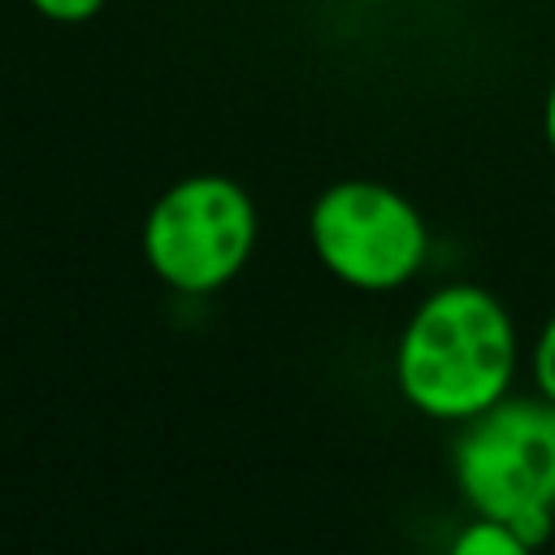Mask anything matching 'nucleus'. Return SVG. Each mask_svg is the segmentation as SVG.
<instances>
[{
    "label": "nucleus",
    "instance_id": "7",
    "mask_svg": "<svg viewBox=\"0 0 555 555\" xmlns=\"http://www.w3.org/2000/svg\"><path fill=\"white\" fill-rule=\"evenodd\" d=\"M30 9L35 13H43L48 22H87V17H95L100 9H104V0H30Z\"/></svg>",
    "mask_w": 555,
    "mask_h": 555
},
{
    "label": "nucleus",
    "instance_id": "9",
    "mask_svg": "<svg viewBox=\"0 0 555 555\" xmlns=\"http://www.w3.org/2000/svg\"><path fill=\"white\" fill-rule=\"evenodd\" d=\"M369 4H386V0H369Z\"/></svg>",
    "mask_w": 555,
    "mask_h": 555
},
{
    "label": "nucleus",
    "instance_id": "2",
    "mask_svg": "<svg viewBox=\"0 0 555 555\" xmlns=\"http://www.w3.org/2000/svg\"><path fill=\"white\" fill-rule=\"evenodd\" d=\"M455 486L477 516L507 520L529 546L555 520V399H499L455 438Z\"/></svg>",
    "mask_w": 555,
    "mask_h": 555
},
{
    "label": "nucleus",
    "instance_id": "5",
    "mask_svg": "<svg viewBox=\"0 0 555 555\" xmlns=\"http://www.w3.org/2000/svg\"><path fill=\"white\" fill-rule=\"evenodd\" d=\"M455 555H525L529 542L507 525V520H494V516H477L473 525H464L451 542Z\"/></svg>",
    "mask_w": 555,
    "mask_h": 555
},
{
    "label": "nucleus",
    "instance_id": "8",
    "mask_svg": "<svg viewBox=\"0 0 555 555\" xmlns=\"http://www.w3.org/2000/svg\"><path fill=\"white\" fill-rule=\"evenodd\" d=\"M542 126H546V143H551V152H555V82H551V91H546V108H542Z\"/></svg>",
    "mask_w": 555,
    "mask_h": 555
},
{
    "label": "nucleus",
    "instance_id": "6",
    "mask_svg": "<svg viewBox=\"0 0 555 555\" xmlns=\"http://www.w3.org/2000/svg\"><path fill=\"white\" fill-rule=\"evenodd\" d=\"M533 382H538V395L555 399V312L542 325L538 347H533Z\"/></svg>",
    "mask_w": 555,
    "mask_h": 555
},
{
    "label": "nucleus",
    "instance_id": "4",
    "mask_svg": "<svg viewBox=\"0 0 555 555\" xmlns=\"http://www.w3.org/2000/svg\"><path fill=\"white\" fill-rule=\"evenodd\" d=\"M317 260L356 291H395L425 264L429 230L408 195L386 182L343 178L308 212Z\"/></svg>",
    "mask_w": 555,
    "mask_h": 555
},
{
    "label": "nucleus",
    "instance_id": "3",
    "mask_svg": "<svg viewBox=\"0 0 555 555\" xmlns=\"http://www.w3.org/2000/svg\"><path fill=\"white\" fill-rule=\"evenodd\" d=\"M256 247V204L225 173H191L156 195L143 221L152 273L182 291L208 295L238 278Z\"/></svg>",
    "mask_w": 555,
    "mask_h": 555
},
{
    "label": "nucleus",
    "instance_id": "1",
    "mask_svg": "<svg viewBox=\"0 0 555 555\" xmlns=\"http://www.w3.org/2000/svg\"><path fill=\"white\" fill-rule=\"evenodd\" d=\"M512 312L481 286H438L403 325L395 382L403 399L438 421H468L499 403L516 373Z\"/></svg>",
    "mask_w": 555,
    "mask_h": 555
}]
</instances>
